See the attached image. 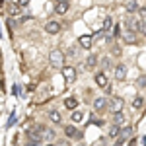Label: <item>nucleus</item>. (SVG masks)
Returning <instances> with one entry per match:
<instances>
[{
	"instance_id": "nucleus-1",
	"label": "nucleus",
	"mask_w": 146,
	"mask_h": 146,
	"mask_svg": "<svg viewBox=\"0 0 146 146\" xmlns=\"http://www.w3.org/2000/svg\"><path fill=\"white\" fill-rule=\"evenodd\" d=\"M64 60H66V55L60 51V49H53L49 53V64L53 68H62L64 66Z\"/></svg>"
},
{
	"instance_id": "nucleus-2",
	"label": "nucleus",
	"mask_w": 146,
	"mask_h": 146,
	"mask_svg": "<svg viewBox=\"0 0 146 146\" xmlns=\"http://www.w3.org/2000/svg\"><path fill=\"white\" fill-rule=\"evenodd\" d=\"M60 70H62V78H64V82H66V84H72L74 80L78 78V70H76L74 66H66V64H64Z\"/></svg>"
},
{
	"instance_id": "nucleus-3",
	"label": "nucleus",
	"mask_w": 146,
	"mask_h": 146,
	"mask_svg": "<svg viewBox=\"0 0 146 146\" xmlns=\"http://www.w3.org/2000/svg\"><path fill=\"white\" fill-rule=\"evenodd\" d=\"M125 107V101L121 100V98H113V100L107 101V109H109V113H121Z\"/></svg>"
},
{
	"instance_id": "nucleus-4",
	"label": "nucleus",
	"mask_w": 146,
	"mask_h": 146,
	"mask_svg": "<svg viewBox=\"0 0 146 146\" xmlns=\"http://www.w3.org/2000/svg\"><path fill=\"white\" fill-rule=\"evenodd\" d=\"M62 133H64V136L70 138V140H78V138H82V133H80L74 125H66V127H62Z\"/></svg>"
},
{
	"instance_id": "nucleus-5",
	"label": "nucleus",
	"mask_w": 146,
	"mask_h": 146,
	"mask_svg": "<svg viewBox=\"0 0 146 146\" xmlns=\"http://www.w3.org/2000/svg\"><path fill=\"white\" fill-rule=\"evenodd\" d=\"M60 29H62V23L58 22V20H49V22L45 23V31H47L49 35L60 33Z\"/></svg>"
},
{
	"instance_id": "nucleus-6",
	"label": "nucleus",
	"mask_w": 146,
	"mask_h": 146,
	"mask_svg": "<svg viewBox=\"0 0 146 146\" xmlns=\"http://www.w3.org/2000/svg\"><path fill=\"white\" fill-rule=\"evenodd\" d=\"M94 80H96V86H98V88H103V90H105V88H107V86H109V80H107V74H105V72H96V76H94Z\"/></svg>"
},
{
	"instance_id": "nucleus-7",
	"label": "nucleus",
	"mask_w": 146,
	"mask_h": 146,
	"mask_svg": "<svg viewBox=\"0 0 146 146\" xmlns=\"http://www.w3.org/2000/svg\"><path fill=\"white\" fill-rule=\"evenodd\" d=\"M125 25H129V29H133V31H136V33H138V31H142V27H144L146 23L142 22V20H136V18H129Z\"/></svg>"
},
{
	"instance_id": "nucleus-8",
	"label": "nucleus",
	"mask_w": 146,
	"mask_h": 146,
	"mask_svg": "<svg viewBox=\"0 0 146 146\" xmlns=\"http://www.w3.org/2000/svg\"><path fill=\"white\" fill-rule=\"evenodd\" d=\"M68 8H70V2H66V0H56L55 2V14L56 16H64L68 12Z\"/></svg>"
},
{
	"instance_id": "nucleus-9",
	"label": "nucleus",
	"mask_w": 146,
	"mask_h": 146,
	"mask_svg": "<svg viewBox=\"0 0 146 146\" xmlns=\"http://www.w3.org/2000/svg\"><path fill=\"white\" fill-rule=\"evenodd\" d=\"M123 41L127 43V45H136L138 43V39H136V31H133V29H125L123 31Z\"/></svg>"
},
{
	"instance_id": "nucleus-10",
	"label": "nucleus",
	"mask_w": 146,
	"mask_h": 146,
	"mask_svg": "<svg viewBox=\"0 0 146 146\" xmlns=\"http://www.w3.org/2000/svg\"><path fill=\"white\" fill-rule=\"evenodd\" d=\"M78 45L82 49H86V51H90L94 47V37L92 35H82V37H78Z\"/></svg>"
},
{
	"instance_id": "nucleus-11",
	"label": "nucleus",
	"mask_w": 146,
	"mask_h": 146,
	"mask_svg": "<svg viewBox=\"0 0 146 146\" xmlns=\"http://www.w3.org/2000/svg\"><path fill=\"white\" fill-rule=\"evenodd\" d=\"M47 119H49L53 125H60L62 123V115L56 111V109H49V111H47Z\"/></svg>"
},
{
	"instance_id": "nucleus-12",
	"label": "nucleus",
	"mask_w": 146,
	"mask_h": 146,
	"mask_svg": "<svg viewBox=\"0 0 146 146\" xmlns=\"http://www.w3.org/2000/svg\"><path fill=\"white\" fill-rule=\"evenodd\" d=\"M125 78H127V66L125 64H117L115 66V80L117 82H125Z\"/></svg>"
},
{
	"instance_id": "nucleus-13",
	"label": "nucleus",
	"mask_w": 146,
	"mask_h": 146,
	"mask_svg": "<svg viewBox=\"0 0 146 146\" xmlns=\"http://www.w3.org/2000/svg\"><path fill=\"white\" fill-rule=\"evenodd\" d=\"M70 121H72L74 125H80L82 121H84V113H82V111H76V109H74V111H72V115H70Z\"/></svg>"
},
{
	"instance_id": "nucleus-14",
	"label": "nucleus",
	"mask_w": 146,
	"mask_h": 146,
	"mask_svg": "<svg viewBox=\"0 0 146 146\" xmlns=\"http://www.w3.org/2000/svg\"><path fill=\"white\" fill-rule=\"evenodd\" d=\"M64 107L70 109V111H74V109L78 107V100H76V98H66V100H64Z\"/></svg>"
},
{
	"instance_id": "nucleus-15",
	"label": "nucleus",
	"mask_w": 146,
	"mask_h": 146,
	"mask_svg": "<svg viewBox=\"0 0 146 146\" xmlns=\"http://www.w3.org/2000/svg\"><path fill=\"white\" fill-rule=\"evenodd\" d=\"M107 107V101L103 100V98H98V100L94 101V109L96 111H101V109H105Z\"/></svg>"
},
{
	"instance_id": "nucleus-16",
	"label": "nucleus",
	"mask_w": 146,
	"mask_h": 146,
	"mask_svg": "<svg viewBox=\"0 0 146 146\" xmlns=\"http://www.w3.org/2000/svg\"><path fill=\"white\" fill-rule=\"evenodd\" d=\"M98 62H100V58H98V55H92V56H88V60H86V66L90 68H96L98 66Z\"/></svg>"
},
{
	"instance_id": "nucleus-17",
	"label": "nucleus",
	"mask_w": 146,
	"mask_h": 146,
	"mask_svg": "<svg viewBox=\"0 0 146 146\" xmlns=\"http://www.w3.org/2000/svg\"><path fill=\"white\" fill-rule=\"evenodd\" d=\"M22 10H23V8H20V6L14 2L10 8H8V14H10V16H20V14H22Z\"/></svg>"
},
{
	"instance_id": "nucleus-18",
	"label": "nucleus",
	"mask_w": 146,
	"mask_h": 146,
	"mask_svg": "<svg viewBox=\"0 0 146 146\" xmlns=\"http://www.w3.org/2000/svg\"><path fill=\"white\" fill-rule=\"evenodd\" d=\"M125 8H127V12H129V14H135V12L138 10V6H136V0H131V2H127V4H125Z\"/></svg>"
},
{
	"instance_id": "nucleus-19",
	"label": "nucleus",
	"mask_w": 146,
	"mask_h": 146,
	"mask_svg": "<svg viewBox=\"0 0 146 146\" xmlns=\"http://www.w3.org/2000/svg\"><path fill=\"white\" fill-rule=\"evenodd\" d=\"M121 133V129H119V125H111L109 127V138H117Z\"/></svg>"
},
{
	"instance_id": "nucleus-20",
	"label": "nucleus",
	"mask_w": 146,
	"mask_h": 146,
	"mask_svg": "<svg viewBox=\"0 0 146 146\" xmlns=\"http://www.w3.org/2000/svg\"><path fill=\"white\" fill-rule=\"evenodd\" d=\"M123 121H125L123 111H121V113H113V125H121Z\"/></svg>"
},
{
	"instance_id": "nucleus-21",
	"label": "nucleus",
	"mask_w": 146,
	"mask_h": 146,
	"mask_svg": "<svg viewBox=\"0 0 146 146\" xmlns=\"http://www.w3.org/2000/svg\"><path fill=\"white\" fill-rule=\"evenodd\" d=\"M142 105H144V100H142V98H135V100H133V107H135V109H140Z\"/></svg>"
},
{
	"instance_id": "nucleus-22",
	"label": "nucleus",
	"mask_w": 146,
	"mask_h": 146,
	"mask_svg": "<svg viewBox=\"0 0 146 146\" xmlns=\"http://www.w3.org/2000/svg\"><path fill=\"white\" fill-rule=\"evenodd\" d=\"M111 27H113V20L107 18V20L103 22V31H111Z\"/></svg>"
},
{
	"instance_id": "nucleus-23",
	"label": "nucleus",
	"mask_w": 146,
	"mask_h": 146,
	"mask_svg": "<svg viewBox=\"0 0 146 146\" xmlns=\"http://www.w3.org/2000/svg\"><path fill=\"white\" fill-rule=\"evenodd\" d=\"M131 135H133V129H131V127H125L123 131H121V136H123V138H129Z\"/></svg>"
},
{
	"instance_id": "nucleus-24",
	"label": "nucleus",
	"mask_w": 146,
	"mask_h": 146,
	"mask_svg": "<svg viewBox=\"0 0 146 146\" xmlns=\"http://www.w3.org/2000/svg\"><path fill=\"white\" fill-rule=\"evenodd\" d=\"M56 146H70V138H60L56 142Z\"/></svg>"
},
{
	"instance_id": "nucleus-25",
	"label": "nucleus",
	"mask_w": 146,
	"mask_h": 146,
	"mask_svg": "<svg viewBox=\"0 0 146 146\" xmlns=\"http://www.w3.org/2000/svg\"><path fill=\"white\" fill-rule=\"evenodd\" d=\"M29 2H31V0H16V4H18L20 8H25V6H27Z\"/></svg>"
},
{
	"instance_id": "nucleus-26",
	"label": "nucleus",
	"mask_w": 146,
	"mask_h": 146,
	"mask_svg": "<svg viewBox=\"0 0 146 146\" xmlns=\"http://www.w3.org/2000/svg\"><path fill=\"white\" fill-rule=\"evenodd\" d=\"M138 86H142V88L146 86V76H142V78H138Z\"/></svg>"
},
{
	"instance_id": "nucleus-27",
	"label": "nucleus",
	"mask_w": 146,
	"mask_h": 146,
	"mask_svg": "<svg viewBox=\"0 0 146 146\" xmlns=\"http://www.w3.org/2000/svg\"><path fill=\"white\" fill-rule=\"evenodd\" d=\"M125 144V138H123V136H121V140H117V142H115V144H113V146H123Z\"/></svg>"
},
{
	"instance_id": "nucleus-28",
	"label": "nucleus",
	"mask_w": 146,
	"mask_h": 146,
	"mask_svg": "<svg viewBox=\"0 0 146 146\" xmlns=\"http://www.w3.org/2000/svg\"><path fill=\"white\" fill-rule=\"evenodd\" d=\"M92 146H103V140H98L96 144H92Z\"/></svg>"
},
{
	"instance_id": "nucleus-29",
	"label": "nucleus",
	"mask_w": 146,
	"mask_h": 146,
	"mask_svg": "<svg viewBox=\"0 0 146 146\" xmlns=\"http://www.w3.org/2000/svg\"><path fill=\"white\" fill-rule=\"evenodd\" d=\"M78 146H86V144H84V142H80V144H78Z\"/></svg>"
},
{
	"instance_id": "nucleus-30",
	"label": "nucleus",
	"mask_w": 146,
	"mask_h": 146,
	"mask_svg": "<svg viewBox=\"0 0 146 146\" xmlns=\"http://www.w3.org/2000/svg\"><path fill=\"white\" fill-rule=\"evenodd\" d=\"M2 4H4V0H0V6H2Z\"/></svg>"
},
{
	"instance_id": "nucleus-31",
	"label": "nucleus",
	"mask_w": 146,
	"mask_h": 146,
	"mask_svg": "<svg viewBox=\"0 0 146 146\" xmlns=\"http://www.w3.org/2000/svg\"><path fill=\"white\" fill-rule=\"evenodd\" d=\"M0 88H2V84H0Z\"/></svg>"
},
{
	"instance_id": "nucleus-32",
	"label": "nucleus",
	"mask_w": 146,
	"mask_h": 146,
	"mask_svg": "<svg viewBox=\"0 0 146 146\" xmlns=\"http://www.w3.org/2000/svg\"><path fill=\"white\" fill-rule=\"evenodd\" d=\"M66 2H70V0H66Z\"/></svg>"
},
{
	"instance_id": "nucleus-33",
	"label": "nucleus",
	"mask_w": 146,
	"mask_h": 146,
	"mask_svg": "<svg viewBox=\"0 0 146 146\" xmlns=\"http://www.w3.org/2000/svg\"><path fill=\"white\" fill-rule=\"evenodd\" d=\"M49 146H53V144H49Z\"/></svg>"
},
{
	"instance_id": "nucleus-34",
	"label": "nucleus",
	"mask_w": 146,
	"mask_h": 146,
	"mask_svg": "<svg viewBox=\"0 0 146 146\" xmlns=\"http://www.w3.org/2000/svg\"><path fill=\"white\" fill-rule=\"evenodd\" d=\"M136 2H138V0H136Z\"/></svg>"
}]
</instances>
